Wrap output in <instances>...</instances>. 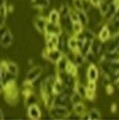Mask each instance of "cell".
I'll use <instances>...</instances> for the list:
<instances>
[{
	"label": "cell",
	"instance_id": "cell-34",
	"mask_svg": "<svg viewBox=\"0 0 119 120\" xmlns=\"http://www.w3.org/2000/svg\"><path fill=\"white\" fill-rule=\"evenodd\" d=\"M86 88L91 89V90H96V82H94V81H87Z\"/></svg>",
	"mask_w": 119,
	"mask_h": 120
},
{
	"label": "cell",
	"instance_id": "cell-14",
	"mask_svg": "<svg viewBox=\"0 0 119 120\" xmlns=\"http://www.w3.org/2000/svg\"><path fill=\"white\" fill-rule=\"evenodd\" d=\"M68 63V59L66 58V56L63 54L61 59L56 63V67H57V72H63L65 71V67L66 64Z\"/></svg>",
	"mask_w": 119,
	"mask_h": 120
},
{
	"label": "cell",
	"instance_id": "cell-26",
	"mask_svg": "<svg viewBox=\"0 0 119 120\" xmlns=\"http://www.w3.org/2000/svg\"><path fill=\"white\" fill-rule=\"evenodd\" d=\"M75 91H77L79 94H80L82 97H83V99L84 98H86V86H85L83 84H80L79 82H77L76 83V85H75Z\"/></svg>",
	"mask_w": 119,
	"mask_h": 120
},
{
	"label": "cell",
	"instance_id": "cell-7",
	"mask_svg": "<svg viewBox=\"0 0 119 120\" xmlns=\"http://www.w3.org/2000/svg\"><path fill=\"white\" fill-rule=\"evenodd\" d=\"M27 113H28L29 118H31L33 120H37V119H39L41 117V108H39L37 104L27 107Z\"/></svg>",
	"mask_w": 119,
	"mask_h": 120
},
{
	"label": "cell",
	"instance_id": "cell-13",
	"mask_svg": "<svg viewBox=\"0 0 119 120\" xmlns=\"http://www.w3.org/2000/svg\"><path fill=\"white\" fill-rule=\"evenodd\" d=\"M117 7H118V4H116L115 2H114V3L110 4V6H108V10H107L106 14L103 15V17L106 19L107 21H108V20H110V19H112V18L114 16Z\"/></svg>",
	"mask_w": 119,
	"mask_h": 120
},
{
	"label": "cell",
	"instance_id": "cell-23",
	"mask_svg": "<svg viewBox=\"0 0 119 120\" xmlns=\"http://www.w3.org/2000/svg\"><path fill=\"white\" fill-rule=\"evenodd\" d=\"M37 97L33 92L30 93L27 96H25V107H29L31 105L37 104Z\"/></svg>",
	"mask_w": 119,
	"mask_h": 120
},
{
	"label": "cell",
	"instance_id": "cell-39",
	"mask_svg": "<svg viewBox=\"0 0 119 120\" xmlns=\"http://www.w3.org/2000/svg\"><path fill=\"white\" fill-rule=\"evenodd\" d=\"M114 111H116V105L115 104H112V112H114Z\"/></svg>",
	"mask_w": 119,
	"mask_h": 120
},
{
	"label": "cell",
	"instance_id": "cell-37",
	"mask_svg": "<svg viewBox=\"0 0 119 120\" xmlns=\"http://www.w3.org/2000/svg\"><path fill=\"white\" fill-rule=\"evenodd\" d=\"M4 89V84L2 82H0V92H2Z\"/></svg>",
	"mask_w": 119,
	"mask_h": 120
},
{
	"label": "cell",
	"instance_id": "cell-3",
	"mask_svg": "<svg viewBox=\"0 0 119 120\" xmlns=\"http://www.w3.org/2000/svg\"><path fill=\"white\" fill-rule=\"evenodd\" d=\"M63 55V53L61 51V50H59L58 48L56 49H53V50H44L43 52V56L45 59H47L48 61H50L51 63L53 64H56L61 57Z\"/></svg>",
	"mask_w": 119,
	"mask_h": 120
},
{
	"label": "cell",
	"instance_id": "cell-36",
	"mask_svg": "<svg viewBox=\"0 0 119 120\" xmlns=\"http://www.w3.org/2000/svg\"><path fill=\"white\" fill-rule=\"evenodd\" d=\"M101 1H102V0H89V2H90L91 6L93 8H97L98 5H99V3H100Z\"/></svg>",
	"mask_w": 119,
	"mask_h": 120
},
{
	"label": "cell",
	"instance_id": "cell-41",
	"mask_svg": "<svg viewBox=\"0 0 119 120\" xmlns=\"http://www.w3.org/2000/svg\"><path fill=\"white\" fill-rule=\"evenodd\" d=\"M0 82H2V77H1V68H0Z\"/></svg>",
	"mask_w": 119,
	"mask_h": 120
},
{
	"label": "cell",
	"instance_id": "cell-27",
	"mask_svg": "<svg viewBox=\"0 0 119 120\" xmlns=\"http://www.w3.org/2000/svg\"><path fill=\"white\" fill-rule=\"evenodd\" d=\"M83 101V97L79 94L77 91H74L71 95H70V102L71 105H75L77 103H81Z\"/></svg>",
	"mask_w": 119,
	"mask_h": 120
},
{
	"label": "cell",
	"instance_id": "cell-19",
	"mask_svg": "<svg viewBox=\"0 0 119 120\" xmlns=\"http://www.w3.org/2000/svg\"><path fill=\"white\" fill-rule=\"evenodd\" d=\"M65 72L70 74L74 77L77 76V72H78V66L74 64V63L68 61L67 64H66V67H65Z\"/></svg>",
	"mask_w": 119,
	"mask_h": 120
},
{
	"label": "cell",
	"instance_id": "cell-32",
	"mask_svg": "<svg viewBox=\"0 0 119 120\" xmlns=\"http://www.w3.org/2000/svg\"><path fill=\"white\" fill-rule=\"evenodd\" d=\"M86 98L88 99V100H93V99L95 98V90H91V89L86 88Z\"/></svg>",
	"mask_w": 119,
	"mask_h": 120
},
{
	"label": "cell",
	"instance_id": "cell-22",
	"mask_svg": "<svg viewBox=\"0 0 119 120\" xmlns=\"http://www.w3.org/2000/svg\"><path fill=\"white\" fill-rule=\"evenodd\" d=\"M82 34H83L85 39H88V41H94V39L96 38V35H95V33L92 31V30L88 29V28H86V29L84 28Z\"/></svg>",
	"mask_w": 119,
	"mask_h": 120
},
{
	"label": "cell",
	"instance_id": "cell-11",
	"mask_svg": "<svg viewBox=\"0 0 119 120\" xmlns=\"http://www.w3.org/2000/svg\"><path fill=\"white\" fill-rule=\"evenodd\" d=\"M13 41H14V37L9 30V31L3 36V38L0 39V45H1L2 47H4V48H7V47L12 45Z\"/></svg>",
	"mask_w": 119,
	"mask_h": 120
},
{
	"label": "cell",
	"instance_id": "cell-8",
	"mask_svg": "<svg viewBox=\"0 0 119 120\" xmlns=\"http://www.w3.org/2000/svg\"><path fill=\"white\" fill-rule=\"evenodd\" d=\"M45 35V39H46V50H53L58 48V43H59V36L56 35Z\"/></svg>",
	"mask_w": 119,
	"mask_h": 120
},
{
	"label": "cell",
	"instance_id": "cell-21",
	"mask_svg": "<svg viewBox=\"0 0 119 120\" xmlns=\"http://www.w3.org/2000/svg\"><path fill=\"white\" fill-rule=\"evenodd\" d=\"M64 84L61 81L60 79L57 78L56 80V82L53 86V93L54 94H59V93H62L63 91V89H64Z\"/></svg>",
	"mask_w": 119,
	"mask_h": 120
},
{
	"label": "cell",
	"instance_id": "cell-18",
	"mask_svg": "<svg viewBox=\"0 0 119 120\" xmlns=\"http://www.w3.org/2000/svg\"><path fill=\"white\" fill-rule=\"evenodd\" d=\"M78 12V17H79V22H80L83 26H87L89 23L88 19V15L85 11H77Z\"/></svg>",
	"mask_w": 119,
	"mask_h": 120
},
{
	"label": "cell",
	"instance_id": "cell-38",
	"mask_svg": "<svg viewBox=\"0 0 119 120\" xmlns=\"http://www.w3.org/2000/svg\"><path fill=\"white\" fill-rule=\"evenodd\" d=\"M4 118H5V115L2 112V109H0V119H4Z\"/></svg>",
	"mask_w": 119,
	"mask_h": 120
},
{
	"label": "cell",
	"instance_id": "cell-30",
	"mask_svg": "<svg viewBox=\"0 0 119 120\" xmlns=\"http://www.w3.org/2000/svg\"><path fill=\"white\" fill-rule=\"evenodd\" d=\"M68 16L70 18V20L72 21V23L74 22H78L79 21V17H78V12L75 9H70L68 13Z\"/></svg>",
	"mask_w": 119,
	"mask_h": 120
},
{
	"label": "cell",
	"instance_id": "cell-20",
	"mask_svg": "<svg viewBox=\"0 0 119 120\" xmlns=\"http://www.w3.org/2000/svg\"><path fill=\"white\" fill-rule=\"evenodd\" d=\"M49 2V0H32V6L38 10H42L48 7Z\"/></svg>",
	"mask_w": 119,
	"mask_h": 120
},
{
	"label": "cell",
	"instance_id": "cell-12",
	"mask_svg": "<svg viewBox=\"0 0 119 120\" xmlns=\"http://www.w3.org/2000/svg\"><path fill=\"white\" fill-rule=\"evenodd\" d=\"M111 36H112V34H111L110 29L108 28L107 25H104L101 28L99 34H98V39H99V41H101L102 42H105V41H107L108 39L111 38Z\"/></svg>",
	"mask_w": 119,
	"mask_h": 120
},
{
	"label": "cell",
	"instance_id": "cell-40",
	"mask_svg": "<svg viewBox=\"0 0 119 120\" xmlns=\"http://www.w3.org/2000/svg\"><path fill=\"white\" fill-rule=\"evenodd\" d=\"M113 83H114V85L116 86V87L119 89V79H117L116 81H115V82H113Z\"/></svg>",
	"mask_w": 119,
	"mask_h": 120
},
{
	"label": "cell",
	"instance_id": "cell-24",
	"mask_svg": "<svg viewBox=\"0 0 119 120\" xmlns=\"http://www.w3.org/2000/svg\"><path fill=\"white\" fill-rule=\"evenodd\" d=\"M6 65H7V70H8L9 73H11V74H13L15 76H17V74H18V66L15 63H13V62H9L8 63L7 62Z\"/></svg>",
	"mask_w": 119,
	"mask_h": 120
},
{
	"label": "cell",
	"instance_id": "cell-1",
	"mask_svg": "<svg viewBox=\"0 0 119 120\" xmlns=\"http://www.w3.org/2000/svg\"><path fill=\"white\" fill-rule=\"evenodd\" d=\"M3 91L5 94L6 101L9 104L15 105L17 103V101H18V90H17V86L15 85V81L9 82V83L5 84Z\"/></svg>",
	"mask_w": 119,
	"mask_h": 120
},
{
	"label": "cell",
	"instance_id": "cell-25",
	"mask_svg": "<svg viewBox=\"0 0 119 120\" xmlns=\"http://www.w3.org/2000/svg\"><path fill=\"white\" fill-rule=\"evenodd\" d=\"M85 59H86V62L90 64H95V62L97 61L98 57L95 55V53L93 51H91V50H90V51H88L85 55Z\"/></svg>",
	"mask_w": 119,
	"mask_h": 120
},
{
	"label": "cell",
	"instance_id": "cell-4",
	"mask_svg": "<svg viewBox=\"0 0 119 120\" xmlns=\"http://www.w3.org/2000/svg\"><path fill=\"white\" fill-rule=\"evenodd\" d=\"M68 105H71L70 96H68V95H66L64 93H59V94H56L55 95L53 106H59V107L68 108Z\"/></svg>",
	"mask_w": 119,
	"mask_h": 120
},
{
	"label": "cell",
	"instance_id": "cell-9",
	"mask_svg": "<svg viewBox=\"0 0 119 120\" xmlns=\"http://www.w3.org/2000/svg\"><path fill=\"white\" fill-rule=\"evenodd\" d=\"M99 77V71L94 64H90L89 66L87 67L86 70V78L87 81H94L96 82Z\"/></svg>",
	"mask_w": 119,
	"mask_h": 120
},
{
	"label": "cell",
	"instance_id": "cell-33",
	"mask_svg": "<svg viewBox=\"0 0 119 120\" xmlns=\"http://www.w3.org/2000/svg\"><path fill=\"white\" fill-rule=\"evenodd\" d=\"M8 31H9L8 27H6L4 24H1V25H0V39L3 38V36H4Z\"/></svg>",
	"mask_w": 119,
	"mask_h": 120
},
{
	"label": "cell",
	"instance_id": "cell-29",
	"mask_svg": "<svg viewBox=\"0 0 119 120\" xmlns=\"http://www.w3.org/2000/svg\"><path fill=\"white\" fill-rule=\"evenodd\" d=\"M87 114L89 116V119H92V120H97L101 117L100 112H99L98 109H91L90 111L87 112Z\"/></svg>",
	"mask_w": 119,
	"mask_h": 120
},
{
	"label": "cell",
	"instance_id": "cell-10",
	"mask_svg": "<svg viewBox=\"0 0 119 120\" xmlns=\"http://www.w3.org/2000/svg\"><path fill=\"white\" fill-rule=\"evenodd\" d=\"M48 21V19L46 17H43V16H37L34 20V25L36 27V29L39 33L41 34H44L45 32V26H46V23Z\"/></svg>",
	"mask_w": 119,
	"mask_h": 120
},
{
	"label": "cell",
	"instance_id": "cell-17",
	"mask_svg": "<svg viewBox=\"0 0 119 120\" xmlns=\"http://www.w3.org/2000/svg\"><path fill=\"white\" fill-rule=\"evenodd\" d=\"M48 21L52 22V23H60V19H61V15H60L59 11L57 10H52V11L49 13L48 15Z\"/></svg>",
	"mask_w": 119,
	"mask_h": 120
},
{
	"label": "cell",
	"instance_id": "cell-15",
	"mask_svg": "<svg viewBox=\"0 0 119 120\" xmlns=\"http://www.w3.org/2000/svg\"><path fill=\"white\" fill-rule=\"evenodd\" d=\"M75 65L77 66H82L84 65V64L86 63V59L85 56L80 52V51H76L74 54V59H73V62Z\"/></svg>",
	"mask_w": 119,
	"mask_h": 120
},
{
	"label": "cell",
	"instance_id": "cell-16",
	"mask_svg": "<svg viewBox=\"0 0 119 120\" xmlns=\"http://www.w3.org/2000/svg\"><path fill=\"white\" fill-rule=\"evenodd\" d=\"M72 109H73V112L76 113L79 116H82L84 113H86V106L81 102V103H77L75 105H72Z\"/></svg>",
	"mask_w": 119,
	"mask_h": 120
},
{
	"label": "cell",
	"instance_id": "cell-28",
	"mask_svg": "<svg viewBox=\"0 0 119 120\" xmlns=\"http://www.w3.org/2000/svg\"><path fill=\"white\" fill-rule=\"evenodd\" d=\"M83 29H84V26L80 23V22H74L72 23V33L75 35H78L83 32Z\"/></svg>",
	"mask_w": 119,
	"mask_h": 120
},
{
	"label": "cell",
	"instance_id": "cell-5",
	"mask_svg": "<svg viewBox=\"0 0 119 120\" xmlns=\"http://www.w3.org/2000/svg\"><path fill=\"white\" fill-rule=\"evenodd\" d=\"M44 34H48V35H56V36H60L63 34V29L62 26L60 25V23H52L47 21L46 26H45V32Z\"/></svg>",
	"mask_w": 119,
	"mask_h": 120
},
{
	"label": "cell",
	"instance_id": "cell-6",
	"mask_svg": "<svg viewBox=\"0 0 119 120\" xmlns=\"http://www.w3.org/2000/svg\"><path fill=\"white\" fill-rule=\"evenodd\" d=\"M42 67L39 66V65H37V66H34L33 68H31L30 70L28 71L27 75H26V81H29V82H32L34 83L37 79L39 78V76L41 75L42 73Z\"/></svg>",
	"mask_w": 119,
	"mask_h": 120
},
{
	"label": "cell",
	"instance_id": "cell-42",
	"mask_svg": "<svg viewBox=\"0 0 119 120\" xmlns=\"http://www.w3.org/2000/svg\"><path fill=\"white\" fill-rule=\"evenodd\" d=\"M117 33H119V28H118V32H117Z\"/></svg>",
	"mask_w": 119,
	"mask_h": 120
},
{
	"label": "cell",
	"instance_id": "cell-31",
	"mask_svg": "<svg viewBox=\"0 0 119 120\" xmlns=\"http://www.w3.org/2000/svg\"><path fill=\"white\" fill-rule=\"evenodd\" d=\"M73 7L76 11H84L83 0H73Z\"/></svg>",
	"mask_w": 119,
	"mask_h": 120
},
{
	"label": "cell",
	"instance_id": "cell-2",
	"mask_svg": "<svg viewBox=\"0 0 119 120\" xmlns=\"http://www.w3.org/2000/svg\"><path fill=\"white\" fill-rule=\"evenodd\" d=\"M49 115L53 119H66L68 118L70 112L69 109L65 107H59V106H52L48 109Z\"/></svg>",
	"mask_w": 119,
	"mask_h": 120
},
{
	"label": "cell",
	"instance_id": "cell-35",
	"mask_svg": "<svg viewBox=\"0 0 119 120\" xmlns=\"http://www.w3.org/2000/svg\"><path fill=\"white\" fill-rule=\"evenodd\" d=\"M106 91L108 94H112L113 91H114V88H113V86L112 84H108V86H106Z\"/></svg>",
	"mask_w": 119,
	"mask_h": 120
}]
</instances>
